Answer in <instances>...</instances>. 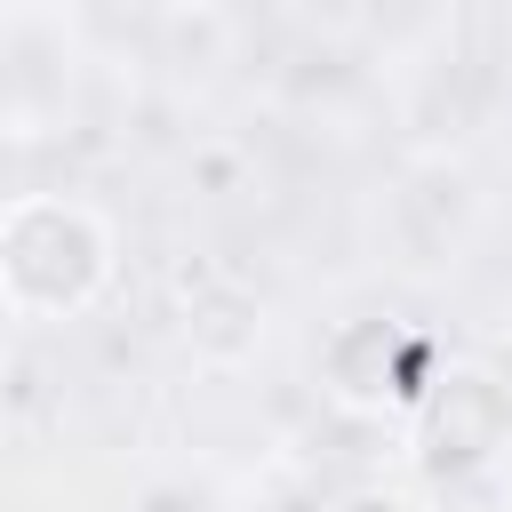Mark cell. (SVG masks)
<instances>
[{
  "mask_svg": "<svg viewBox=\"0 0 512 512\" xmlns=\"http://www.w3.org/2000/svg\"><path fill=\"white\" fill-rule=\"evenodd\" d=\"M416 464L432 480H480L512 456V376L488 360H440L408 408Z\"/></svg>",
  "mask_w": 512,
  "mask_h": 512,
  "instance_id": "obj_2",
  "label": "cell"
},
{
  "mask_svg": "<svg viewBox=\"0 0 512 512\" xmlns=\"http://www.w3.org/2000/svg\"><path fill=\"white\" fill-rule=\"evenodd\" d=\"M184 344L208 360V368H240L256 344H264V304L240 272H216V264H192V304H184Z\"/></svg>",
  "mask_w": 512,
  "mask_h": 512,
  "instance_id": "obj_4",
  "label": "cell"
},
{
  "mask_svg": "<svg viewBox=\"0 0 512 512\" xmlns=\"http://www.w3.org/2000/svg\"><path fill=\"white\" fill-rule=\"evenodd\" d=\"M432 368H440V344L416 336L408 320H344L320 352V384L344 416H408Z\"/></svg>",
  "mask_w": 512,
  "mask_h": 512,
  "instance_id": "obj_3",
  "label": "cell"
},
{
  "mask_svg": "<svg viewBox=\"0 0 512 512\" xmlns=\"http://www.w3.org/2000/svg\"><path fill=\"white\" fill-rule=\"evenodd\" d=\"M328 512H416V496L392 488V480H360V488H344Z\"/></svg>",
  "mask_w": 512,
  "mask_h": 512,
  "instance_id": "obj_5",
  "label": "cell"
},
{
  "mask_svg": "<svg viewBox=\"0 0 512 512\" xmlns=\"http://www.w3.org/2000/svg\"><path fill=\"white\" fill-rule=\"evenodd\" d=\"M200 176L224 192V184H232V152H200Z\"/></svg>",
  "mask_w": 512,
  "mask_h": 512,
  "instance_id": "obj_7",
  "label": "cell"
},
{
  "mask_svg": "<svg viewBox=\"0 0 512 512\" xmlns=\"http://www.w3.org/2000/svg\"><path fill=\"white\" fill-rule=\"evenodd\" d=\"M120 280V232L80 192H16L0 208V312L32 328L88 320Z\"/></svg>",
  "mask_w": 512,
  "mask_h": 512,
  "instance_id": "obj_1",
  "label": "cell"
},
{
  "mask_svg": "<svg viewBox=\"0 0 512 512\" xmlns=\"http://www.w3.org/2000/svg\"><path fill=\"white\" fill-rule=\"evenodd\" d=\"M144 512H200V496H184V488H152Z\"/></svg>",
  "mask_w": 512,
  "mask_h": 512,
  "instance_id": "obj_6",
  "label": "cell"
}]
</instances>
